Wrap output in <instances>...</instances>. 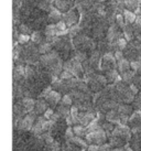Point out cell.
I'll return each mask as SVG.
<instances>
[{
	"mask_svg": "<svg viewBox=\"0 0 141 151\" xmlns=\"http://www.w3.org/2000/svg\"><path fill=\"white\" fill-rule=\"evenodd\" d=\"M116 58H115L114 53H106L103 55V59L100 62V70L101 71L109 72L112 70H116Z\"/></svg>",
	"mask_w": 141,
	"mask_h": 151,
	"instance_id": "6da1fadb",
	"label": "cell"
},
{
	"mask_svg": "<svg viewBox=\"0 0 141 151\" xmlns=\"http://www.w3.org/2000/svg\"><path fill=\"white\" fill-rule=\"evenodd\" d=\"M62 19H63V21L66 23L67 27H70V28L76 25V23L78 22V20H81V19H79V12L77 10H75V9H70V11L63 13Z\"/></svg>",
	"mask_w": 141,
	"mask_h": 151,
	"instance_id": "7a4b0ae2",
	"label": "cell"
},
{
	"mask_svg": "<svg viewBox=\"0 0 141 151\" xmlns=\"http://www.w3.org/2000/svg\"><path fill=\"white\" fill-rule=\"evenodd\" d=\"M34 122H35V114L34 113L27 114V116L20 122V128L23 130L32 129Z\"/></svg>",
	"mask_w": 141,
	"mask_h": 151,
	"instance_id": "3957f363",
	"label": "cell"
},
{
	"mask_svg": "<svg viewBox=\"0 0 141 151\" xmlns=\"http://www.w3.org/2000/svg\"><path fill=\"white\" fill-rule=\"evenodd\" d=\"M62 17H63V13L58 8H54L53 6H52L50 12H49V16H47V21L51 22V24H53V23L56 24L58 22L61 21Z\"/></svg>",
	"mask_w": 141,
	"mask_h": 151,
	"instance_id": "277c9868",
	"label": "cell"
},
{
	"mask_svg": "<svg viewBox=\"0 0 141 151\" xmlns=\"http://www.w3.org/2000/svg\"><path fill=\"white\" fill-rule=\"evenodd\" d=\"M73 61V65H72V70H70V73L73 74V76H76V77H81V76L84 74V66L82 63H79L77 61H75L74 59H72Z\"/></svg>",
	"mask_w": 141,
	"mask_h": 151,
	"instance_id": "5b68a950",
	"label": "cell"
},
{
	"mask_svg": "<svg viewBox=\"0 0 141 151\" xmlns=\"http://www.w3.org/2000/svg\"><path fill=\"white\" fill-rule=\"evenodd\" d=\"M61 98H62V97H61V94H60V93L56 92V91H52V92L45 97V101L49 105L54 107L58 101H61Z\"/></svg>",
	"mask_w": 141,
	"mask_h": 151,
	"instance_id": "8992f818",
	"label": "cell"
},
{
	"mask_svg": "<svg viewBox=\"0 0 141 151\" xmlns=\"http://www.w3.org/2000/svg\"><path fill=\"white\" fill-rule=\"evenodd\" d=\"M47 109V103L46 101H43V99H37L35 101V107H34V111L37 115H41V114H44Z\"/></svg>",
	"mask_w": 141,
	"mask_h": 151,
	"instance_id": "52a82bcc",
	"label": "cell"
},
{
	"mask_svg": "<svg viewBox=\"0 0 141 151\" xmlns=\"http://www.w3.org/2000/svg\"><path fill=\"white\" fill-rule=\"evenodd\" d=\"M31 41L33 43H37V44H42L45 42V35L44 32L42 31H34L32 35H31Z\"/></svg>",
	"mask_w": 141,
	"mask_h": 151,
	"instance_id": "ba28073f",
	"label": "cell"
},
{
	"mask_svg": "<svg viewBox=\"0 0 141 151\" xmlns=\"http://www.w3.org/2000/svg\"><path fill=\"white\" fill-rule=\"evenodd\" d=\"M122 13H124V22H126V24H133V23L136 22L137 16H136V13L135 12L129 11V10H124Z\"/></svg>",
	"mask_w": 141,
	"mask_h": 151,
	"instance_id": "9c48e42d",
	"label": "cell"
},
{
	"mask_svg": "<svg viewBox=\"0 0 141 151\" xmlns=\"http://www.w3.org/2000/svg\"><path fill=\"white\" fill-rule=\"evenodd\" d=\"M117 66H118V70L120 72L121 74H124L126 72H128L130 70V67H131V63H129L128 60H121V61H118V63H117Z\"/></svg>",
	"mask_w": 141,
	"mask_h": 151,
	"instance_id": "30bf717a",
	"label": "cell"
},
{
	"mask_svg": "<svg viewBox=\"0 0 141 151\" xmlns=\"http://www.w3.org/2000/svg\"><path fill=\"white\" fill-rule=\"evenodd\" d=\"M22 104H23L25 110H27L28 113H30V111H31L32 109H34V107H35V101H34L32 98H30V97H24V98L22 99Z\"/></svg>",
	"mask_w": 141,
	"mask_h": 151,
	"instance_id": "8fae6325",
	"label": "cell"
},
{
	"mask_svg": "<svg viewBox=\"0 0 141 151\" xmlns=\"http://www.w3.org/2000/svg\"><path fill=\"white\" fill-rule=\"evenodd\" d=\"M124 4L126 8L129 11H136L139 9V1L138 0H124Z\"/></svg>",
	"mask_w": 141,
	"mask_h": 151,
	"instance_id": "7c38bea8",
	"label": "cell"
},
{
	"mask_svg": "<svg viewBox=\"0 0 141 151\" xmlns=\"http://www.w3.org/2000/svg\"><path fill=\"white\" fill-rule=\"evenodd\" d=\"M51 50H52V43H47V42H44L42 43V44H40V46H39V53L40 54H49L51 52Z\"/></svg>",
	"mask_w": 141,
	"mask_h": 151,
	"instance_id": "4fadbf2b",
	"label": "cell"
},
{
	"mask_svg": "<svg viewBox=\"0 0 141 151\" xmlns=\"http://www.w3.org/2000/svg\"><path fill=\"white\" fill-rule=\"evenodd\" d=\"M135 77H136V74L132 71H128L124 73V74H121V78H122L124 83H131V82H133Z\"/></svg>",
	"mask_w": 141,
	"mask_h": 151,
	"instance_id": "5bb4252c",
	"label": "cell"
},
{
	"mask_svg": "<svg viewBox=\"0 0 141 151\" xmlns=\"http://www.w3.org/2000/svg\"><path fill=\"white\" fill-rule=\"evenodd\" d=\"M73 130H74V134H76V136H78V137H82V136H87V129H85L83 126H75L74 128H73Z\"/></svg>",
	"mask_w": 141,
	"mask_h": 151,
	"instance_id": "9a60e30c",
	"label": "cell"
},
{
	"mask_svg": "<svg viewBox=\"0 0 141 151\" xmlns=\"http://www.w3.org/2000/svg\"><path fill=\"white\" fill-rule=\"evenodd\" d=\"M116 42H117V46H118V50H120V51L126 50L127 46H128V41H127L124 38L118 39Z\"/></svg>",
	"mask_w": 141,
	"mask_h": 151,
	"instance_id": "2e32d148",
	"label": "cell"
},
{
	"mask_svg": "<svg viewBox=\"0 0 141 151\" xmlns=\"http://www.w3.org/2000/svg\"><path fill=\"white\" fill-rule=\"evenodd\" d=\"M116 22H117V25L120 28V29L124 30L126 28V22H124V14H117V18H116Z\"/></svg>",
	"mask_w": 141,
	"mask_h": 151,
	"instance_id": "e0dca14e",
	"label": "cell"
},
{
	"mask_svg": "<svg viewBox=\"0 0 141 151\" xmlns=\"http://www.w3.org/2000/svg\"><path fill=\"white\" fill-rule=\"evenodd\" d=\"M19 31L21 32V34H25V35H29L31 33V28H30L28 24H24V23H22V24L19 25Z\"/></svg>",
	"mask_w": 141,
	"mask_h": 151,
	"instance_id": "ac0fdd59",
	"label": "cell"
},
{
	"mask_svg": "<svg viewBox=\"0 0 141 151\" xmlns=\"http://www.w3.org/2000/svg\"><path fill=\"white\" fill-rule=\"evenodd\" d=\"M30 37L29 35H25V34H19V37H18V43H20V44H27V43L29 42L30 40Z\"/></svg>",
	"mask_w": 141,
	"mask_h": 151,
	"instance_id": "d6986e66",
	"label": "cell"
},
{
	"mask_svg": "<svg viewBox=\"0 0 141 151\" xmlns=\"http://www.w3.org/2000/svg\"><path fill=\"white\" fill-rule=\"evenodd\" d=\"M131 68L133 70V72H141V61H132Z\"/></svg>",
	"mask_w": 141,
	"mask_h": 151,
	"instance_id": "ffe728a7",
	"label": "cell"
},
{
	"mask_svg": "<svg viewBox=\"0 0 141 151\" xmlns=\"http://www.w3.org/2000/svg\"><path fill=\"white\" fill-rule=\"evenodd\" d=\"M60 76H61V80H63V81H67V80L73 78V74H72L70 71H63L62 74Z\"/></svg>",
	"mask_w": 141,
	"mask_h": 151,
	"instance_id": "44dd1931",
	"label": "cell"
},
{
	"mask_svg": "<svg viewBox=\"0 0 141 151\" xmlns=\"http://www.w3.org/2000/svg\"><path fill=\"white\" fill-rule=\"evenodd\" d=\"M55 27H56V32L58 31H65V30H67L66 29V23L63 21V20H61L60 22H58L56 24H55Z\"/></svg>",
	"mask_w": 141,
	"mask_h": 151,
	"instance_id": "7402d4cb",
	"label": "cell"
},
{
	"mask_svg": "<svg viewBox=\"0 0 141 151\" xmlns=\"http://www.w3.org/2000/svg\"><path fill=\"white\" fill-rule=\"evenodd\" d=\"M54 115V111L52 108H47L46 109V111L44 114H43V117L45 118V119H47V120H51L52 119V117H53Z\"/></svg>",
	"mask_w": 141,
	"mask_h": 151,
	"instance_id": "603a6c76",
	"label": "cell"
},
{
	"mask_svg": "<svg viewBox=\"0 0 141 151\" xmlns=\"http://www.w3.org/2000/svg\"><path fill=\"white\" fill-rule=\"evenodd\" d=\"M70 104H72V97H70V95H64L62 98V105L70 106Z\"/></svg>",
	"mask_w": 141,
	"mask_h": 151,
	"instance_id": "cb8c5ba5",
	"label": "cell"
},
{
	"mask_svg": "<svg viewBox=\"0 0 141 151\" xmlns=\"http://www.w3.org/2000/svg\"><path fill=\"white\" fill-rule=\"evenodd\" d=\"M73 134H74V130L72 129V128H67L66 131H65V138L67 140H70V139H73Z\"/></svg>",
	"mask_w": 141,
	"mask_h": 151,
	"instance_id": "d4e9b609",
	"label": "cell"
},
{
	"mask_svg": "<svg viewBox=\"0 0 141 151\" xmlns=\"http://www.w3.org/2000/svg\"><path fill=\"white\" fill-rule=\"evenodd\" d=\"M135 107L138 109H141V94H139V95L135 98Z\"/></svg>",
	"mask_w": 141,
	"mask_h": 151,
	"instance_id": "484cf974",
	"label": "cell"
},
{
	"mask_svg": "<svg viewBox=\"0 0 141 151\" xmlns=\"http://www.w3.org/2000/svg\"><path fill=\"white\" fill-rule=\"evenodd\" d=\"M99 151H112V145L110 143H104L99 147Z\"/></svg>",
	"mask_w": 141,
	"mask_h": 151,
	"instance_id": "4316f807",
	"label": "cell"
},
{
	"mask_svg": "<svg viewBox=\"0 0 141 151\" xmlns=\"http://www.w3.org/2000/svg\"><path fill=\"white\" fill-rule=\"evenodd\" d=\"M124 51H120L118 50L117 52H115V58H116V60H118V61H121V60H124Z\"/></svg>",
	"mask_w": 141,
	"mask_h": 151,
	"instance_id": "83f0119b",
	"label": "cell"
},
{
	"mask_svg": "<svg viewBox=\"0 0 141 151\" xmlns=\"http://www.w3.org/2000/svg\"><path fill=\"white\" fill-rule=\"evenodd\" d=\"M44 1H46V2H47L49 4H51V6H52L53 4H55V0H44Z\"/></svg>",
	"mask_w": 141,
	"mask_h": 151,
	"instance_id": "f1b7e54d",
	"label": "cell"
},
{
	"mask_svg": "<svg viewBox=\"0 0 141 151\" xmlns=\"http://www.w3.org/2000/svg\"><path fill=\"white\" fill-rule=\"evenodd\" d=\"M105 1L107 2V1H109V0H99V2H105Z\"/></svg>",
	"mask_w": 141,
	"mask_h": 151,
	"instance_id": "f546056e",
	"label": "cell"
},
{
	"mask_svg": "<svg viewBox=\"0 0 141 151\" xmlns=\"http://www.w3.org/2000/svg\"><path fill=\"white\" fill-rule=\"evenodd\" d=\"M94 1H99V0H94Z\"/></svg>",
	"mask_w": 141,
	"mask_h": 151,
	"instance_id": "4dcf8cb0",
	"label": "cell"
}]
</instances>
